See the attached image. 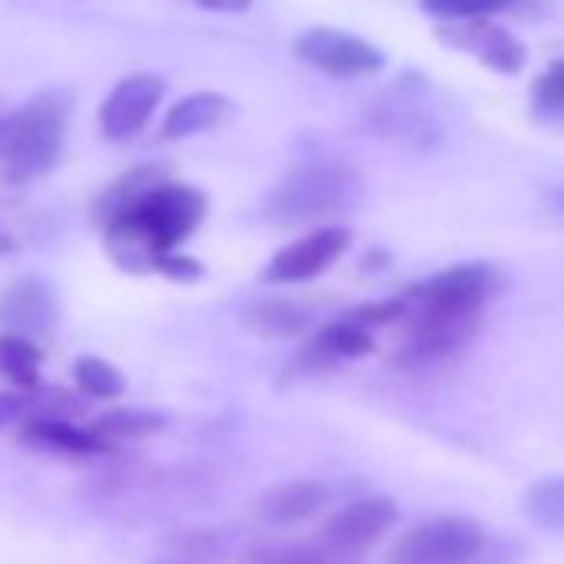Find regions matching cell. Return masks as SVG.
<instances>
[{"instance_id":"277c9868","label":"cell","mask_w":564,"mask_h":564,"mask_svg":"<svg viewBox=\"0 0 564 564\" xmlns=\"http://www.w3.org/2000/svg\"><path fill=\"white\" fill-rule=\"evenodd\" d=\"M488 534L468 514H438L412 524L392 544L389 564H475Z\"/></svg>"},{"instance_id":"3957f363","label":"cell","mask_w":564,"mask_h":564,"mask_svg":"<svg viewBox=\"0 0 564 564\" xmlns=\"http://www.w3.org/2000/svg\"><path fill=\"white\" fill-rule=\"evenodd\" d=\"M362 196V176L343 160H303L265 199V216L279 226L343 216Z\"/></svg>"},{"instance_id":"603a6c76","label":"cell","mask_w":564,"mask_h":564,"mask_svg":"<svg viewBox=\"0 0 564 564\" xmlns=\"http://www.w3.org/2000/svg\"><path fill=\"white\" fill-rule=\"evenodd\" d=\"M223 551H226V541L219 531H199L196 528V531L176 534L163 547V554L150 564H219Z\"/></svg>"},{"instance_id":"7c38bea8","label":"cell","mask_w":564,"mask_h":564,"mask_svg":"<svg viewBox=\"0 0 564 564\" xmlns=\"http://www.w3.org/2000/svg\"><path fill=\"white\" fill-rule=\"evenodd\" d=\"M435 37H438L445 47L465 51V54H471L478 64H485L488 70L505 74V77L521 74V70H524V64H528V51H524V44H521L511 31H505V28L491 24L488 18L452 21V24L438 28V31H435Z\"/></svg>"},{"instance_id":"8fae6325","label":"cell","mask_w":564,"mask_h":564,"mask_svg":"<svg viewBox=\"0 0 564 564\" xmlns=\"http://www.w3.org/2000/svg\"><path fill=\"white\" fill-rule=\"evenodd\" d=\"M498 290V275L488 262H458L422 286L409 290L412 306H429V310H455V313H485V303Z\"/></svg>"},{"instance_id":"7a4b0ae2","label":"cell","mask_w":564,"mask_h":564,"mask_svg":"<svg viewBox=\"0 0 564 564\" xmlns=\"http://www.w3.org/2000/svg\"><path fill=\"white\" fill-rule=\"evenodd\" d=\"M70 113L74 97L61 87H51L24 100L8 117H0V176L4 183H34L61 163Z\"/></svg>"},{"instance_id":"ffe728a7","label":"cell","mask_w":564,"mask_h":564,"mask_svg":"<svg viewBox=\"0 0 564 564\" xmlns=\"http://www.w3.org/2000/svg\"><path fill=\"white\" fill-rule=\"evenodd\" d=\"M163 180H166V170H163V166H153V163L130 170L127 176H120L113 186L104 189V196L94 203V216H97L100 223H110L120 209H127L133 199H140L150 186H156V183H163Z\"/></svg>"},{"instance_id":"d6986e66","label":"cell","mask_w":564,"mask_h":564,"mask_svg":"<svg viewBox=\"0 0 564 564\" xmlns=\"http://www.w3.org/2000/svg\"><path fill=\"white\" fill-rule=\"evenodd\" d=\"M41 362L44 349L41 343L18 336V333H0V376L18 389H37L41 386Z\"/></svg>"},{"instance_id":"44dd1931","label":"cell","mask_w":564,"mask_h":564,"mask_svg":"<svg viewBox=\"0 0 564 564\" xmlns=\"http://www.w3.org/2000/svg\"><path fill=\"white\" fill-rule=\"evenodd\" d=\"M249 564H346L336 551H329L319 534L313 541H269L256 544L246 557Z\"/></svg>"},{"instance_id":"9a60e30c","label":"cell","mask_w":564,"mask_h":564,"mask_svg":"<svg viewBox=\"0 0 564 564\" xmlns=\"http://www.w3.org/2000/svg\"><path fill=\"white\" fill-rule=\"evenodd\" d=\"M18 435L28 448L64 455V458H94L110 452V442L100 438L94 429H84L64 415H37L18 425Z\"/></svg>"},{"instance_id":"4fadbf2b","label":"cell","mask_w":564,"mask_h":564,"mask_svg":"<svg viewBox=\"0 0 564 564\" xmlns=\"http://www.w3.org/2000/svg\"><path fill=\"white\" fill-rule=\"evenodd\" d=\"M329 488L313 478L275 481L256 498V518L272 528H293L300 521L316 518L329 505Z\"/></svg>"},{"instance_id":"cb8c5ba5","label":"cell","mask_w":564,"mask_h":564,"mask_svg":"<svg viewBox=\"0 0 564 564\" xmlns=\"http://www.w3.org/2000/svg\"><path fill=\"white\" fill-rule=\"evenodd\" d=\"M74 382L87 399H104V402L120 399L127 392V376L100 356H80L74 362Z\"/></svg>"},{"instance_id":"30bf717a","label":"cell","mask_w":564,"mask_h":564,"mask_svg":"<svg viewBox=\"0 0 564 564\" xmlns=\"http://www.w3.org/2000/svg\"><path fill=\"white\" fill-rule=\"evenodd\" d=\"M163 94H166V80L160 74L137 70V74L120 77L100 104V113H97L100 133L113 143L137 137L156 113Z\"/></svg>"},{"instance_id":"e0dca14e","label":"cell","mask_w":564,"mask_h":564,"mask_svg":"<svg viewBox=\"0 0 564 564\" xmlns=\"http://www.w3.org/2000/svg\"><path fill=\"white\" fill-rule=\"evenodd\" d=\"M310 313L300 303H286V300H262L252 303L249 310H242V326L262 339H293L300 333H306L310 326Z\"/></svg>"},{"instance_id":"5b68a950","label":"cell","mask_w":564,"mask_h":564,"mask_svg":"<svg viewBox=\"0 0 564 564\" xmlns=\"http://www.w3.org/2000/svg\"><path fill=\"white\" fill-rule=\"evenodd\" d=\"M405 319H409V333L395 356L399 366H429L448 359L458 349H465L481 326V313L429 310V306H412V300Z\"/></svg>"},{"instance_id":"83f0119b","label":"cell","mask_w":564,"mask_h":564,"mask_svg":"<svg viewBox=\"0 0 564 564\" xmlns=\"http://www.w3.org/2000/svg\"><path fill=\"white\" fill-rule=\"evenodd\" d=\"M193 4L203 11H216V14H242L249 11L252 0H193Z\"/></svg>"},{"instance_id":"52a82bcc","label":"cell","mask_w":564,"mask_h":564,"mask_svg":"<svg viewBox=\"0 0 564 564\" xmlns=\"http://www.w3.org/2000/svg\"><path fill=\"white\" fill-rule=\"evenodd\" d=\"M395 521H399V505L389 495L356 498L323 521L319 541L329 551H336L343 561H349V557L366 554L376 541H382V534Z\"/></svg>"},{"instance_id":"d4e9b609","label":"cell","mask_w":564,"mask_h":564,"mask_svg":"<svg viewBox=\"0 0 564 564\" xmlns=\"http://www.w3.org/2000/svg\"><path fill=\"white\" fill-rule=\"evenodd\" d=\"M531 107L541 120L564 123V57L551 61L531 87Z\"/></svg>"},{"instance_id":"2e32d148","label":"cell","mask_w":564,"mask_h":564,"mask_svg":"<svg viewBox=\"0 0 564 564\" xmlns=\"http://www.w3.org/2000/svg\"><path fill=\"white\" fill-rule=\"evenodd\" d=\"M229 113H232V100L226 94L199 90V94H189V97L176 100L166 110L160 133H163V140H186V137H196V133H206V130L219 127Z\"/></svg>"},{"instance_id":"484cf974","label":"cell","mask_w":564,"mask_h":564,"mask_svg":"<svg viewBox=\"0 0 564 564\" xmlns=\"http://www.w3.org/2000/svg\"><path fill=\"white\" fill-rule=\"evenodd\" d=\"M419 8L438 21H471L511 8V0H419Z\"/></svg>"},{"instance_id":"8992f818","label":"cell","mask_w":564,"mask_h":564,"mask_svg":"<svg viewBox=\"0 0 564 564\" xmlns=\"http://www.w3.org/2000/svg\"><path fill=\"white\" fill-rule=\"evenodd\" d=\"M61 326V296L54 282L24 272L0 290V333H18L34 343H47Z\"/></svg>"},{"instance_id":"4316f807","label":"cell","mask_w":564,"mask_h":564,"mask_svg":"<svg viewBox=\"0 0 564 564\" xmlns=\"http://www.w3.org/2000/svg\"><path fill=\"white\" fill-rule=\"evenodd\" d=\"M153 272H160L163 279L183 282V286H189V282H199V279L206 275L203 262L193 259V256H186V252H180V249L163 252V256L156 259V269H153Z\"/></svg>"},{"instance_id":"6da1fadb","label":"cell","mask_w":564,"mask_h":564,"mask_svg":"<svg viewBox=\"0 0 564 564\" xmlns=\"http://www.w3.org/2000/svg\"><path fill=\"white\" fill-rule=\"evenodd\" d=\"M203 216L206 196L196 186L166 176L120 209L110 223H104L107 256L123 272H153L156 259L170 249H180V242L199 229Z\"/></svg>"},{"instance_id":"9c48e42d","label":"cell","mask_w":564,"mask_h":564,"mask_svg":"<svg viewBox=\"0 0 564 564\" xmlns=\"http://www.w3.org/2000/svg\"><path fill=\"white\" fill-rule=\"evenodd\" d=\"M293 51L303 64L333 77H366L386 67V54L376 44L336 28H310L296 37Z\"/></svg>"},{"instance_id":"5bb4252c","label":"cell","mask_w":564,"mask_h":564,"mask_svg":"<svg viewBox=\"0 0 564 564\" xmlns=\"http://www.w3.org/2000/svg\"><path fill=\"white\" fill-rule=\"evenodd\" d=\"M376 349V339H372V329H366L362 323L356 319H339V323H329L296 359H293V372L300 376H316V372H326L333 369L336 362H346V359H362Z\"/></svg>"},{"instance_id":"ba28073f","label":"cell","mask_w":564,"mask_h":564,"mask_svg":"<svg viewBox=\"0 0 564 564\" xmlns=\"http://www.w3.org/2000/svg\"><path fill=\"white\" fill-rule=\"evenodd\" d=\"M349 242H352V232L346 226H323L290 242L286 249H279L265 262L259 279L269 282V286H300V282H313L316 275H323L329 265L343 259Z\"/></svg>"},{"instance_id":"ac0fdd59","label":"cell","mask_w":564,"mask_h":564,"mask_svg":"<svg viewBox=\"0 0 564 564\" xmlns=\"http://www.w3.org/2000/svg\"><path fill=\"white\" fill-rule=\"evenodd\" d=\"M90 429L107 438L110 445L113 442H137V438H150L156 432L166 429V415L160 409H140V405H117V409H107L100 412Z\"/></svg>"},{"instance_id":"7402d4cb","label":"cell","mask_w":564,"mask_h":564,"mask_svg":"<svg viewBox=\"0 0 564 564\" xmlns=\"http://www.w3.org/2000/svg\"><path fill=\"white\" fill-rule=\"evenodd\" d=\"M521 508L538 528L561 534L564 531V475H551V478L534 481L524 491Z\"/></svg>"}]
</instances>
